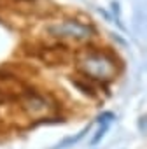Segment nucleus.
<instances>
[{"label":"nucleus","instance_id":"f257e3e1","mask_svg":"<svg viewBox=\"0 0 147 149\" xmlns=\"http://www.w3.org/2000/svg\"><path fill=\"white\" fill-rule=\"evenodd\" d=\"M21 107L25 109V112L33 118V119H39V118H46L49 114V105L47 102L39 97V95H26L23 100H21Z\"/></svg>","mask_w":147,"mask_h":149},{"label":"nucleus","instance_id":"f03ea898","mask_svg":"<svg viewBox=\"0 0 147 149\" xmlns=\"http://www.w3.org/2000/svg\"><path fill=\"white\" fill-rule=\"evenodd\" d=\"M86 132H89V126H86V128H84L81 133H77L76 137H67V139H65V140H61V142H60V144H58L54 149H67L68 146H74V144H77V142H79V140H81V139L86 135Z\"/></svg>","mask_w":147,"mask_h":149}]
</instances>
